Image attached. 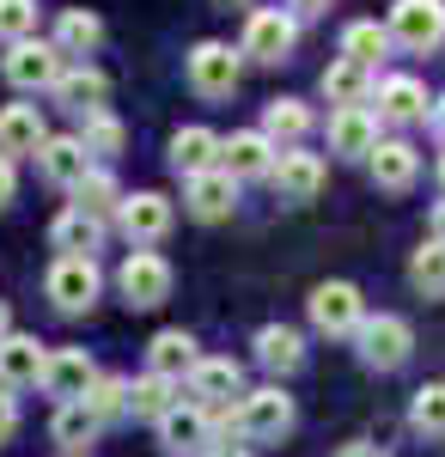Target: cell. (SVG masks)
Segmentation results:
<instances>
[{
  "label": "cell",
  "mask_w": 445,
  "mask_h": 457,
  "mask_svg": "<svg viewBox=\"0 0 445 457\" xmlns=\"http://www.w3.org/2000/svg\"><path fill=\"white\" fill-rule=\"evenodd\" d=\"M378 122H427V110H433V98H427V86L415 79V73H390V79H378Z\"/></svg>",
  "instance_id": "5bb4252c"
},
{
  "label": "cell",
  "mask_w": 445,
  "mask_h": 457,
  "mask_svg": "<svg viewBox=\"0 0 445 457\" xmlns=\"http://www.w3.org/2000/svg\"><path fill=\"white\" fill-rule=\"evenodd\" d=\"M183 73H189V86L202 92V98H232L239 92V73H244V55L232 43H196L189 55H183Z\"/></svg>",
  "instance_id": "3957f363"
},
{
  "label": "cell",
  "mask_w": 445,
  "mask_h": 457,
  "mask_svg": "<svg viewBox=\"0 0 445 457\" xmlns=\"http://www.w3.org/2000/svg\"><path fill=\"white\" fill-rule=\"evenodd\" d=\"M306 312H311V323H317L323 336H360V323H366V305H360V287H354V281L311 287Z\"/></svg>",
  "instance_id": "ba28073f"
},
{
  "label": "cell",
  "mask_w": 445,
  "mask_h": 457,
  "mask_svg": "<svg viewBox=\"0 0 445 457\" xmlns=\"http://www.w3.org/2000/svg\"><path fill=\"white\" fill-rule=\"evenodd\" d=\"M293 43H299V25L281 12V6H256L250 19H244V43L239 55H250V62H263V68H274V62H287L293 55Z\"/></svg>",
  "instance_id": "5b68a950"
},
{
  "label": "cell",
  "mask_w": 445,
  "mask_h": 457,
  "mask_svg": "<svg viewBox=\"0 0 445 457\" xmlns=\"http://www.w3.org/2000/svg\"><path fill=\"white\" fill-rule=\"evenodd\" d=\"M37 0H0V43H31Z\"/></svg>",
  "instance_id": "74e56055"
},
{
  "label": "cell",
  "mask_w": 445,
  "mask_h": 457,
  "mask_svg": "<svg viewBox=\"0 0 445 457\" xmlns=\"http://www.w3.org/2000/svg\"><path fill=\"white\" fill-rule=\"evenodd\" d=\"M177 403V378H159V372H147V378H129V415H140V421H165Z\"/></svg>",
  "instance_id": "f1b7e54d"
},
{
  "label": "cell",
  "mask_w": 445,
  "mask_h": 457,
  "mask_svg": "<svg viewBox=\"0 0 445 457\" xmlns=\"http://www.w3.org/2000/svg\"><path fill=\"white\" fill-rule=\"evenodd\" d=\"M330 153H342V159H373L378 153V110H366V104L330 110Z\"/></svg>",
  "instance_id": "9a60e30c"
},
{
  "label": "cell",
  "mask_w": 445,
  "mask_h": 457,
  "mask_svg": "<svg viewBox=\"0 0 445 457\" xmlns=\"http://www.w3.org/2000/svg\"><path fill=\"white\" fill-rule=\"evenodd\" d=\"M207 457H250V445H214Z\"/></svg>",
  "instance_id": "bcb514c9"
},
{
  "label": "cell",
  "mask_w": 445,
  "mask_h": 457,
  "mask_svg": "<svg viewBox=\"0 0 445 457\" xmlns=\"http://www.w3.org/2000/svg\"><path fill=\"white\" fill-rule=\"evenodd\" d=\"M384 31H390V43H403V49H415V55L440 49L445 43V0H397Z\"/></svg>",
  "instance_id": "52a82bcc"
},
{
  "label": "cell",
  "mask_w": 445,
  "mask_h": 457,
  "mask_svg": "<svg viewBox=\"0 0 445 457\" xmlns=\"http://www.w3.org/2000/svg\"><path fill=\"white\" fill-rule=\"evenodd\" d=\"M196 366H202V353H196V336H189V329H159V336H153L147 372H159V378H189Z\"/></svg>",
  "instance_id": "44dd1931"
},
{
  "label": "cell",
  "mask_w": 445,
  "mask_h": 457,
  "mask_svg": "<svg viewBox=\"0 0 445 457\" xmlns=\"http://www.w3.org/2000/svg\"><path fill=\"white\" fill-rule=\"evenodd\" d=\"M80 141H86V153H92V159H116V153H122V122H116L110 110H98V116H86Z\"/></svg>",
  "instance_id": "d590c367"
},
{
  "label": "cell",
  "mask_w": 445,
  "mask_h": 457,
  "mask_svg": "<svg viewBox=\"0 0 445 457\" xmlns=\"http://www.w3.org/2000/svg\"><path fill=\"white\" fill-rule=\"evenodd\" d=\"M226 427H232V439H281V433H293V396L281 385L244 390L239 409L226 415Z\"/></svg>",
  "instance_id": "6da1fadb"
},
{
  "label": "cell",
  "mask_w": 445,
  "mask_h": 457,
  "mask_svg": "<svg viewBox=\"0 0 445 457\" xmlns=\"http://www.w3.org/2000/svg\"><path fill=\"white\" fill-rule=\"evenodd\" d=\"M433 238L445 245V202H433Z\"/></svg>",
  "instance_id": "f6af8a7d"
},
{
  "label": "cell",
  "mask_w": 445,
  "mask_h": 457,
  "mask_svg": "<svg viewBox=\"0 0 445 457\" xmlns=\"http://www.w3.org/2000/svg\"><path fill=\"white\" fill-rule=\"evenodd\" d=\"M49 245L62 250V256H92V250L104 245V220H92V213H55V226H49Z\"/></svg>",
  "instance_id": "83f0119b"
},
{
  "label": "cell",
  "mask_w": 445,
  "mask_h": 457,
  "mask_svg": "<svg viewBox=\"0 0 445 457\" xmlns=\"http://www.w3.org/2000/svg\"><path fill=\"white\" fill-rule=\"evenodd\" d=\"M409 281L421 287V293H445V245L440 238H427V245L409 256Z\"/></svg>",
  "instance_id": "e575fe53"
},
{
  "label": "cell",
  "mask_w": 445,
  "mask_h": 457,
  "mask_svg": "<svg viewBox=\"0 0 445 457\" xmlns=\"http://www.w3.org/2000/svg\"><path fill=\"white\" fill-rule=\"evenodd\" d=\"M0 73H6L19 92H55V79L68 73V55H62L55 43H13L6 62H0Z\"/></svg>",
  "instance_id": "9c48e42d"
},
{
  "label": "cell",
  "mask_w": 445,
  "mask_h": 457,
  "mask_svg": "<svg viewBox=\"0 0 445 457\" xmlns=\"http://www.w3.org/2000/svg\"><path fill=\"white\" fill-rule=\"evenodd\" d=\"M98 385V366H92V353L86 348H55L49 353V366H43V390L55 396V403H86Z\"/></svg>",
  "instance_id": "8fae6325"
},
{
  "label": "cell",
  "mask_w": 445,
  "mask_h": 457,
  "mask_svg": "<svg viewBox=\"0 0 445 457\" xmlns=\"http://www.w3.org/2000/svg\"><path fill=\"white\" fill-rule=\"evenodd\" d=\"M256 360H263L269 372L287 378V372H299V366H306V336H299V329H287V323H263V329H256Z\"/></svg>",
  "instance_id": "484cf974"
},
{
  "label": "cell",
  "mask_w": 445,
  "mask_h": 457,
  "mask_svg": "<svg viewBox=\"0 0 445 457\" xmlns=\"http://www.w3.org/2000/svg\"><path fill=\"white\" fill-rule=\"evenodd\" d=\"M43 366H49V353H43V342L37 336H6L0 342V385L6 390H25V385H43Z\"/></svg>",
  "instance_id": "ffe728a7"
},
{
  "label": "cell",
  "mask_w": 445,
  "mask_h": 457,
  "mask_svg": "<svg viewBox=\"0 0 445 457\" xmlns=\"http://www.w3.org/2000/svg\"><path fill=\"white\" fill-rule=\"evenodd\" d=\"M263 135H269L281 153H287V146H299L311 135V110L299 104V98H274V104L263 110Z\"/></svg>",
  "instance_id": "1f68e13d"
},
{
  "label": "cell",
  "mask_w": 445,
  "mask_h": 457,
  "mask_svg": "<svg viewBox=\"0 0 445 457\" xmlns=\"http://www.w3.org/2000/svg\"><path fill=\"white\" fill-rule=\"evenodd\" d=\"M13 336V312H6V299H0V342Z\"/></svg>",
  "instance_id": "7dc6e473"
},
{
  "label": "cell",
  "mask_w": 445,
  "mask_h": 457,
  "mask_svg": "<svg viewBox=\"0 0 445 457\" xmlns=\"http://www.w3.org/2000/svg\"><path fill=\"white\" fill-rule=\"evenodd\" d=\"M409 421L421 427V433H433V439H445V385H421L415 390V409Z\"/></svg>",
  "instance_id": "8d00e7d4"
},
{
  "label": "cell",
  "mask_w": 445,
  "mask_h": 457,
  "mask_svg": "<svg viewBox=\"0 0 445 457\" xmlns=\"http://www.w3.org/2000/svg\"><path fill=\"white\" fill-rule=\"evenodd\" d=\"M98 287H104V275H98L92 256H55L49 275H43V293L55 299V312H68V317L92 312L98 305Z\"/></svg>",
  "instance_id": "7a4b0ae2"
},
{
  "label": "cell",
  "mask_w": 445,
  "mask_h": 457,
  "mask_svg": "<svg viewBox=\"0 0 445 457\" xmlns=\"http://www.w3.org/2000/svg\"><path fill=\"white\" fill-rule=\"evenodd\" d=\"M274 159H281V146L263 135V129H239L232 141H220V171L232 177H269L274 171Z\"/></svg>",
  "instance_id": "7c38bea8"
},
{
  "label": "cell",
  "mask_w": 445,
  "mask_h": 457,
  "mask_svg": "<svg viewBox=\"0 0 445 457\" xmlns=\"http://www.w3.org/2000/svg\"><path fill=\"white\" fill-rule=\"evenodd\" d=\"M360 360L373 366V372H397L403 360H409V348H415V329L403 323L397 312H378V317H366L360 323Z\"/></svg>",
  "instance_id": "8992f818"
},
{
  "label": "cell",
  "mask_w": 445,
  "mask_h": 457,
  "mask_svg": "<svg viewBox=\"0 0 445 457\" xmlns=\"http://www.w3.org/2000/svg\"><path fill=\"white\" fill-rule=\"evenodd\" d=\"M336 457H390L384 445H373V439H354V445H342Z\"/></svg>",
  "instance_id": "b9f144b4"
},
{
  "label": "cell",
  "mask_w": 445,
  "mask_h": 457,
  "mask_svg": "<svg viewBox=\"0 0 445 457\" xmlns=\"http://www.w3.org/2000/svg\"><path fill=\"white\" fill-rule=\"evenodd\" d=\"M384 49H390V31H384L378 19H354V25L342 31V55H348V62H360V68H378Z\"/></svg>",
  "instance_id": "d6a6232c"
},
{
  "label": "cell",
  "mask_w": 445,
  "mask_h": 457,
  "mask_svg": "<svg viewBox=\"0 0 445 457\" xmlns=\"http://www.w3.org/2000/svg\"><path fill=\"white\" fill-rule=\"evenodd\" d=\"M172 171L189 183V177L202 171H220V135L202 129V122H189V129H177L172 135Z\"/></svg>",
  "instance_id": "d6986e66"
},
{
  "label": "cell",
  "mask_w": 445,
  "mask_h": 457,
  "mask_svg": "<svg viewBox=\"0 0 445 457\" xmlns=\"http://www.w3.org/2000/svg\"><path fill=\"white\" fill-rule=\"evenodd\" d=\"M37 171L49 177V183H62V189H80V177L92 171V153L80 135H49L43 153H37Z\"/></svg>",
  "instance_id": "ac0fdd59"
},
{
  "label": "cell",
  "mask_w": 445,
  "mask_h": 457,
  "mask_svg": "<svg viewBox=\"0 0 445 457\" xmlns=\"http://www.w3.org/2000/svg\"><path fill=\"white\" fill-rule=\"evenodd\" d=\"M86 403H92V409H98L104 421H110V415H129V378H98V385H92V396H86Z\"/></svg>",
  "instance_id": "f35d334b"
},
{
  "label": "cell",
  "mask_w": 445,
  "mask_h": 457,
  "mask_svg": "<svg viewBox=\"0 0 445 457\" xmlns=\"http://www.w3.org/2000/svg\"><path fill=\"white\" fill-rule=\"evenodd\" d=\"M116 287H122V299H129L135 312H153V305L172 299V262H165L159 250H129L122 269H116Z\"/></svg>",
  "instance_id": "277c9868"
},
{
  "label": "cell",
  "mask_w": 445,
  "mask_h": 457,
  "mask_svg": "<svg viewBox=\"0 0 445 457\" xmlns=\"http://www.w3.org/2000/svg\"><path fill=\"white\" fill-rule=\"evenodd\" d=\"M62 110H73V116H98L104 98H110V79H104L98 68H68L62 79H55V92H49Z\"/></svg>",
  "instance_id": "7402d4cb"
},
{
  "label": "cell",
  "mask_w": 445,
  "mask_h": 457,
  "mask_svg": "<svg viewBox=\"0 0 445 457\" xmlns=\"http://www.w3.org/2000/svg\"><path fill=\"white\" fill-rule=\"evenodd\" d=\"M98 43H104V19H98V12L68 6V12L55 19V49H62V55H92Z\"/></svg>",
  "instance_id": "4dcf8cb0"
},
{
  "label": "cell",
  "mask_w": 445,
  "mask_h": 457,
  "mask_svg": "<svg viewBox=\"0 0 445 457\" xmlns=\"http://www.w3.org/2000/svg\"><path fill=\"white\" fill-rule=\"evenodd\" d=\"M269 183H274L281 202H311V195L323 189V159H317V153H299V146H287V153L274 159Z\"/></svg>",
  "instance_id": "2e32d148"
},
{
  "label": "cell",
  "mask_w": 445,
  "mask_h": 457,
  "mask_svg": "<svg viewBox=\"0 0 445 457\" xmlns=\"http://www.w3.org/2000/svg\"><path fill=\"white\" fill-rule=\"evenodd\" d=\"M287 6H293V12H299V19H317V12H330V6H336V0H287Z\"/></svg>",
  "instance_id": "7bdbcfd3"
},
{
  "label": "cell",
  "mask_w": 445,
  "mask_h": 457,
  "mask_svg": "<svg viewBox=\"0 0 445 457\" xmlns=\"http://www.w3.org/2000/svg\"><path fill=\"white\" fill-rule=\"evenodd\" d=\"M427 122H433V135L445 141V98H433V110H427Z\"/></svg>",
  "instance_id": "ee69618b"
},
{
  "label": "cell",
  "mask_w": 445,
  "mask_h": 457,
  "mask_svg": "<svg viewBox=\"0 0 445 457\" xmlns=\"http://www.w3.org/2000/svg\"><path fill=\"white\" fill-rule=\"evenodd\" d=\"M49 129H43V110L37 104H6L0 110V153L19 159V153H43Z\"/></svg>",
  "instance_id": "cb8c5ba5"
},
{
  "label": "cell",
  "mask_w": 445,
  "mask_h": 457,
  "mask_svg": "<svg viewBox=\"0 0 445 457\" xmlns=\"http://www.w3.org/2000/svg\"><path fill=\"white\" fill-rule=\"evenodd\" d=\"M13 427H19V403H13V390L0 385V439H13Z\"/></svg>",
  "instance_id": "ab89813d"
},
{
  "label": "cell",
  "mask_w": 445,
  "mask_h": 457,
  "mask_svg": "<svg viewBox=\"0 0 445 457\" xmlns=\"http://www.w3.org/2000/svg\"><path fill=\"white\" fill-rule=\"evenodd\" d=\"M189 396L202 403L207 415L226 409L232 396H244V366H239V360H202V366L189 372Z\"/></svg>",
  "instance_id": "e0dca14e"
},
{
  "label": "cell",
  "mask_w": 445,
  "mask_h": 457,
  "mask_svg": "<svg viewBox=\"0 0 445 457\" xmlns=\"http://www.w3.org/2000/svg\"><path fill=\"white\" fill-rule=\"evenodd\" d=\"M415 177H421V153H415L409 141H378V153H373V183L378 189L403 195Z\"/></svg>",
  "instance_id": "4316f807"
},
{
  "label": "cell",
  "mask_w": 445,
  "mask_h": 457,
  "mask_svg": "<svg viewBox=\"0 0 445 457\" xmlns=\"http://www.w3.org/2000/svg\"><path fill=\"white\" fill-rule=\"evenodd\" d=\"M116 220H122V238L135 250H153L165 232H172L177 208L159 195V189H135V195H122V208H116Z\"/></svg>",
  "instance_id": "30bf717a"
},
{
  "label": "cell",
  "mask_w": 445,
  "mask_h": 457,
  "mask_svg": "<svg viewBox=\"0 0 445 457\" xmlns=\"http://www.w3.org/2000/svg\"><path fill=\"white\" fill-rule=\"evenodd\" d=\"M159 445L177 457H189V452H214V415H207L202 403H177L172 415L159 421Z\"/></svg>",
  "instance_id": "4fadbf2b"
},
{
  "label": "cell",
  "mask_w": 445,
  "mask_h": 457,
  "mask_svg": "<svg viewBox=\"0 0 445 457\" xmlns=\"http://www.w3.org/2000/svg\"><path fill=\"white\" fill-rule=\"evenodd\" d=\"M73 195H80L73 208H80V213H92V220H104V213H116V208H122V183H116L110 171H98V165L80 177V189H73Z\"/></svg>",
  "instance_id": "836d02e7"
},
{
  "label": "cell",
  "mask_w": 445,
  "mask_h": 457,
  "mask_svg": "<svg viewBox=\"0 0 445 457\" xmlns=\"http://www.w3.org/2000/svg\"><path fill=\"white\" fill-rule=\"evenodd\" d=\"M13 189H19V177H13V159H6V153H0V208H6V202H13Z\"/></svg>",
  "instance_id": "60d3db41"
},
{
  "label": "cell",
  "mask_w": 445,
  "mask_h": 457,
  "mask_svg": "<svg viewBox=\"0 0 445 457\" xmlns=\"http://www.w3.org/2000/svg\"><path fill=\"white\" fill-rule=\"evenodd\" d=\"M98 427H104V415L92 409V403H62V409H55V421H49V433H55V445H62V452H80V445H92V439H98Z\"/></svg>",
  "instance_id": "f546056e"
},
{
  "label": "cell",
  "mask_w": 445,
  "mask_h": 457,
  "mask_svg": "<svg viewBox=\"0 0 445 457\" xmlns=\"http://www.w3.org/2000/svg\"><path fill=\"white\" fill-rule=\"evenodd\" d=\"M232 202H239V183H232L226 171H202V177L183 183V208L196 213V220H226Z\"/></svg>",
  "instance_id": "603a6c76"
},
{
  "label": "cell",
  "mask_w": 445,
  "mask_h": 457,
  "mask_svg": "<svg viewBox=\"0 0 445 457\" xmlns=\"http://www.w3.org/2000/svg\"><path fill=\"white\" fill-rule=\"evenodd\" d=\"M378 92V79H373V68H360V62H348V55H336L330 68H323V98L336 110H354V104H366Z\"/></svg>",
  "instance_id": "d4e9b609"
},
{
  "label": "cell",
  "mask_w": 445,
  "mask_h": 457,
  "mask_svg": "<svg viewBox=\"0 0 445 457\" xmlns=\"http://www.w3.org/2000/svg\"><path fill=\"white\" fill-rule=\"evenodd\" d=\"M440 189H445V159H440Z\"/></svg>",
  "instance_id": "c3c4849f"
}]
</instances>
